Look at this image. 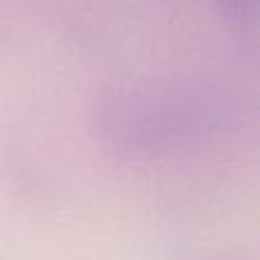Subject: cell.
<instances>
[{"instance_id":"1","label":"cell","mask_w":260,"mask_h":260,"mask_svg":"<svg viewBox=\"0 0 260 260\" xmlns=\"http://www.w3.org/2000/svg\"><path fill=\"white\" fill-rule=\"evenodd\" d=\"M233 103L197 80H133L108 89L96 108L101 137L126 157L157 160L199 148L233 123Z\"/></svg>"},{"instance_id":"2","label":"cell","mask_w":260,"mask_h":260,"mask_svg":"<svg viewBox=\"0 0 260 260\" xmlns=\"http://www.w3.org/2000/svg\"><path fill=\"white\" fill-rule=\"evenodd\" d=\"M221 16L235 27H247L256 14V0H215Z\"/></svg>"}]
</instances>
